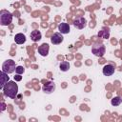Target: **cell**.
Here are the masks:
<instances>
[{"label": "cell", "instance_id": "obj_1", "mask_svg": "<svg viewBox=\"0 0 122 122\" xmlns=\"http://www.w3.org/2000/svg\"><path fill=\"white\" fill-rule=\"evenodd\" d=\"M3 93L5 96L7 97H10L11 99H14L17 95V92H18V86L14 81H9L3 88Z\"/></svg>", "mask_w": 122, "mask_h": 122}, {"label": "cell", "instance_id": "obj_2", "mask_svg": "<svg viewBox=\"0 0 122 122\" xmlns=\"http://www.w3.org/2000/svg\"><path fill=\"white\" fill-rule=\"evenodd\" d=\"M11 21H12V14L6 10H2L0 11V24L2 26H8L11 23Z\"/></svg>", "mask_w": 122, "mask_h": 122}, {"label": "cell", "instance_id": "obj_3", "mask_svg": "<svg viewBox=\"0 0 122 122\" xmlns=\"http://www.w3.org/2000/svg\"><path fill=\"white\" fill-rule=\"evenodd\" d=\"M92 52L98 57H102L106 52V47L101 43H94L92 47Z\"/></svg>", "mask_w": 122, "mask_h": 122}, {"label": "cell", "instance_id": "obj_4", "mask_svg": "<svg viewBox=\"0 0 122 122\" xmlns=\"http://www.w3.org/2000/svg\"><path fill=\"white\" fill-rule=\"evenodd\" d=\"M16 67L17 66L15 65V61H13L11 59H8L2 64V71H5L6 73L10 74V73H12L15 71Z\"/></svg>", "mask_w": 122, "mask_h": 122}, {"label": "cell", "instance_id": "obj_5", "mask_svg": "<svg viewBox=\"0 0 122 122\" xmlns=\"http://www.w3.org/2000/svg\"><path fill=\"white\" fill-rule=\"evenodd\" d=\"M42 91H43L45 93H48V94L51 93L52 92L55 91V83L52 82V81H48V82H46V83L43 85V87H42Z\"/></svg>", "mask_w": 122, "mask_h": 122}, {"label": "cell", "instance_id": "obj_6", "mask_svg": "<svg viewBox=\"0 0 122 122\" xmlns=\"http://www.w3.org/2000/svg\"><path fill=\"white\" fill-rule=\"evenodd\" d=\"M87 25V21L84 17H76L73 21V26L79 30H82L86 27Z\"/></svg>", "mask_w": 122, "mask_h": 122}, {"label": "cell", "instance_id": "obj_7", "mask_svg": "<svg viewBox=\"0 0 122 122\" xmlns=\"http://www.w3.org/2000/svg\"><path fill=\"white\" fill-rule=\"evenodd\" d=\"M63 36H62V33L61 32H54L53 35L51 37V42L53 44V45H59L60 43L63 42Z\"/></svg>", "mask_w": 122, "mask_h": 122}, {"label": "cell", "instance_id": "obj_8", "mask_svg": "<svg viewBox=\"0 0 122 122\" xmlns=\"http://www.w3.org/2000/svg\"><path fill=\"white\" fill-rule=\"evenodd\" d=\"M114 71H115V68L113 65L112 64H107L103 67V74L106 75V76H111L114 73Z\"/></svg>", "mask_w": 122, "mask_h": 122}, {"label": "cell", "instance_id": "obj_9", "mask_svg": "<svg viewBox=\"0 0 122 122\" xmlns=\"http://www.w3.org/2000/svg\"><path fill=\"white\" fill-rule=\"evenodd\" d=\"M49 51H50V46L47 43H43L38 47V52L42 56H47L49 54Z\"/></svg>", "mask_w": 122, "mask_h": 122}, {"label": "cell", "instance_id": "obj_10", "mask_svg": "<svg viewBox=\"0 0 122 122\" xmlns=\"http://www.w3.org/2000/svg\"><path fill=\"white\" fill-rule=\"evenodd\" d=\"M10 81V77L8 76V73H6L5 71H1V76H0V89L3 90L4 86Z\"/></svg>", "mask_w": 122, "mask_h": 122}, {"label": "cell", "instance_id": "obj_11", "mask_svg": "<svg viewBox=\"0 0 122 122\" xmlns=\"http://www.w3.org/2000/svg\"><path fill=\"white\" fill-rule=\"evenodd\" d=\"M58 30L62 34H67L70 32V25L67 23H61L58 25Z\"/></svg>", "mask_w": 122, "mask_h": 122}, {"label": "cell", "instance_id": "obj_12", "mask_svg": "<svg viewBox=\"0 0 122 122\" xmlns=\"http://www.w3.org/2000/svg\"><path fill=\"white\" fill-rule=\"evenodd\" d=\"M97 35H98V37H100V38L108 39V38L110 37V29H109V28H106V27L102 28V30H99V32H98Z\"/></svg>", "mask_w": 122, "mask_h": 122}, {"label": "cell", "instance_id": "obj_13", "mask_svg": "<svg viewBox=\"0 0 122 122\" xmlns=\"http://www.w3.org/2000/svg\"><path fill=\"white\" fill-rule=\"evenodd\" d=\"M41 32L39 30H32L30 32V39L33 41V42H37L41 39Z\"/></svg>", "mask_w": 122, "mask_h": 122}, {"label": "cell", "instance_id": "obj_14", "mask_svg": "<svg viewBox=\"0 0 122 122\" xmlns=\"http://www.w3.org/2000/svg\"><path fill=\"white\" fill-rule=\"evenodd\" d=\"M14 41L16 44H24L26 42V36L23 33H17L14 36Z\"/></svg>", "mask_w": 122, "mask_h": 122}, {"label": "cell", "instance_id": "obj_15", "mask_svg": "<svg viewBox=\"0 0 122 122\" xmlns=\"http://www.w3.org/2000/svg\"><path fill=\"white\" fill-rule=\"evenodd\" d=\"M59 69L62 71H69L70 69V63L67 62V61H62L59 65Z\"/></svg>", "mask_w": 122, "mask_h": 122}, {"label": "cell", "instance_id": "obj_16", "mask_svg": "<svg viewBox=\"0 0 122 122\" xmlns=\"http://www.w3.org/2000/svg\"><path fill=\"white\" fill-rule=\"evenodd\" d=\"M121 102H122V99H121L120 96H115V97L112 98V101H111V103H112V106H119V105L121 104Z\"/></svg>", "mask_w": 122, "mask_h": 122}, {"label": "cell", "instance_id": "obj_17", "mask_svg": "<svg viewBox=\"0 0 122 122\" xmlns=\"http://www.w3.org/2000/svg\"><path fill=\"white\" fill-rule=\"evenodd\" d=\"M15 72L17 74H23L25 72V68L23 66H17L15 69Z\"/></svg>", "mask_w": 122, "mask_h": 122}, {"label": "cell", "instance_id": "obj_18", "mask_svg": "<svg viewBox=\"0 0 122 122\" xmlns=\"http://www.w3.org/2000/svg\"><path fill=\"white\" fill-rule=\"evenodd\" d=\"M14 80H15V81H21V80H22L21 74H17V73H16V75L14 76Z\"/></svg>", "mask_w": 122, "mask_h": 122}, {"label": "cell", "instance_id": "obj_19", "mask_svg": "<svg viewBox=\"0 0 122 122\" xmlns=\"http://www.w3.org/2000/svg\"><path fill=\"white\" fill-rule=\"evenodd\" d=\"M5 109H6V105L2 102V103H1V111H4Z\"/></svg>", "mask_w": 122, "mask_h": 122}]
</instances>
